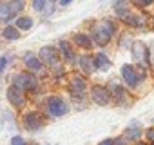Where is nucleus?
<instances>
[{
  "label": "nucleus",
  "mask_w": 154,
  "mask_h": 145,
  "mask_svg": "<svg viewBox=\"0 0 154 145\" xmlns=\"http://www.w3.org/2000/svg\"><path fill=\"white\" fill-rule=\"evenodd\" d=\"M122 76L125 80V84L129 87H136L138 85V80H140V75H138V71L132 67V65H123L122 67Z\"/></svg>",
  "instance_id": "nucleus-4"
},
{
  "label": "nucleus",
  "mask_w": 154,
  "mask_h": 145,
  "mask_svg": "<svg viewBox=\"0 0 154 145\" xmlns=\"http://www.w3.org/2000/svg\"><path fill=\"white\" fill-rule=\"evenodd\" d=\"M140 145H145V143H140Z\"/></svg>",
  "instance_id": "nucleus-31"
},
{
  "label": "nucleus",
  "mask_w": 154,
  "mask_h": 145,
  "mask_svg": "<svg viewBox=\"0 0 154 145\" xmlns=\"http://www.w3.org/2000/svg\"><path fill=\"white\" fill-rule=\"evenodd\" d=\"M40 58H42V62H45L49 65H56L58 63V51L54 47L45 45V47L40 49Z\"/></svg>",
  "instance_id": "nucleus-8"
},
{
  "label": "nucleus",
  "mask_w": 154,
  "mask_h": 145,
  "mask_svg": "<svg viewBox=\"0 0 154 145\" xmlns=\"http://www.w3.org/2000/svg\"><path fill=\"white\" fill-rule=\"evenodd\" d=\"M94 62H96V67H98V69H109V67H111V62H109V58H107L103 53L96 54Z\"/></svg>",
  "instance_id": "nucleus-16"
},
{
  "label": "nucleus",
  "mask_w": 154,
  "mask_h": 145,
  "mask_svg": "<svg viewBox=\"0 0 154 145\" xmlns=\"http://www.w3.org/2000/svg\"><path fill=\"white\" fill-rule=\"evenodd\" d=\"M6 63H8V60H6V58L2 56V58H0V72H2V71L6 69Z\"/></svg>",
  "instance_id": "nucleus-26"
},
{
  "label": "nucleus",
  "mask_w": 154,
  "mask_h": 145,
  "mask_svg": "<svg viewBox=\"0 0 154 145\" xmlns=\"http://www.w3.org/2000/svg\"><path fill=\"white\" fill-rule=\"evenodd\" d=\"M51 2H54V0H51Z\"/></svg>",
  "instance_id": "nucleus-32"
},
{
  "label": "nucleus",
  "mask_w": 154,
  "mask_h": 145,
  "mask_svg": "<svg viewBox=\"0 0 154 145\" xmlns=\"http://www.w3.org/2000/svg\"><path fill=\"white\" fill-rule=\"evenodd\" d=\"M69 2H71V0H62V2H60V4H62V6H67Z\"/></svg>",
  "instance_id": "nucleus-29"
},
{
  "label": "nucleus",
  "mask_w": 154,
  "mask_h": 145,
  "mask_svg": "<svg viewBox=\"0 0 154 145\" xmlns=\"http://www.w3.org/2000/svg\"><path fill=\"white\" fill-rule=\"evenodd\" d=\"M26 65H27L31 71H42V62H40L36 56H33V54H27V56H26Z\"/></svg>",
  "instance_id": "nucleus-14"
},
{
  "label": "nucleus",
  "mask_w": 154,
  "mask_h": 145,
  "mask_svg": "<svg viewBox=\"0 0 154 145\" xmlns=\"http://www.w3.org/2000/svg\"><path fill=\"white\" fill-rule=\"evenodd\" d=\"M100 145H116V141H114V140H105V141H102Z\"/></svg>",
  "instance_id": "nucleus-27"
},
{
  "label": "nucleus",
  "mask_w": 154,
  "mask_h": 145,
  "mask_svg": "<svg viewBox=\"0 0 154 145\" xmlns=\"http://www.w3.org/2000/svg\"><path fill=\"white\" fill-rule=\"evenodd\" d=\"M147 138H149V140H154V129L147 131Z\"/></svg>",
  "instance_id": "nucleus-28"
},
{
  "label": "nucleus",
  "mask_w": 154,
  "mask_h": 145,
  "mask_svg": "<svg viewBox=\"0 0 154 145\" xmlns=\"http://www.w3.org/2000/svg\"><path fill=\"white\" fill-rule=\"evenodd\" d=\"M125 136L131 138V140H138V138H140V129H138V127H136V129H127V131H125Z\"/></svg>",
  "instance_id": "nucleus-22"
},
{
  "label": "nucleus",
  "mask_w": 154,
  "mask_h": 145,
  "mask_svg": "<svg viewBox=\"0 0 154 145\" xmlns=\"http://www.w3.org/2000/svg\"><path fill=\"white\" fill-rule=\"evenodd\" d=\"M47 109H49V113H51L53 116H63V114L69 111L67 103H65L62 98H58V96H51V98L47 100Z\"/></svg>",
  "instance_id": "nucleus-2"
},
{
  "label": "nucleus",
  "mask_w": 154,
  "mask_h": 145,
  "mask_svg": "<svg viewBox=\"0 0 154 145\" xmlns=\"http://www.w3.org/2000/svg\"><path fill=\"white\" fill-rule=\"evenodd\" d=\"M112 33H114V26L109 20H102V22L94 24V27H93V38L98 45H107Z\"/></svg>",
  "instance_id": "nucleus-1"
},
{
  "label": "nucleus",
  "mask_w": 154,
  "mask_h": 145,
  "mask_svg": "<svg viewBox=\"0 0 154 145\" xmlns=\"http://www.w3.org/2000/svg\"><path fill=\"white\" fill-rule=\"evenodd\" d=\"M91 96H93V100H94L98 105H107V103L111 102L109 91H107L105 87H102V85H94L93 91H91Z\"/></svg>",
  "instance_id": "nucleus-5"
},
{
  "label": "nucleus",
  "mask_w": 154,
  "mask_h": 145,
  "mask_svg": "<svg viewBox=\"0 0 154 145\" xmlns=\"http://www.w3.org/2000/svg\"><path fill=\"white\" fill-rule=\"evenodd\" d=\"M8 4H9V9H11L13 15L20 13L24 9V2H22V0H13V2H8Z\"/></svg>",
  "instance_id": "nucleus-19"
},
{
  "label": "nucleus",
  "mask_w": 154,
  "mask_h": 145,
  "mask_svg": "<svg viewBox=\"0 0 154 145\" xmlns=\"http://www.w3.org/2000/svg\"><path fill=\"white\" fill-rule=\"evenodd\" d=\"M17 27H18V29L27 31V29H31V27H33V20H31L29 17H20V18L17 20Z\"/></svg>",
  "instance_id": "nucleus-17"
},
{
  "label": "nucleus",
  "mask_w": 154,
  "mask_h": 145,
  "mask_svg": "<svg viewBox=\"0 0 154 145\" xmlns=\"http://www.w3.org/2000/svg\"><path fill=\"white\" fill-rule=\"evenodd\" d=\"M116 145H127V143H125V141H123V140H120V141H118V143H116Z\"/></svg>",
  "instance_id": "nucleus-30"
},
{
  "label": "nucleus",
  "mask_w": 154,
  "mask_h": 145,
  "mask_svg": "<svg viewBox=\"0 0 154 145\" xmlns=\"http://www.w3.org/2000/svg\"><path fill=\"white\" fill-rule=\"evenodd\" d=\"M134 2H136L138 6H149V4L154 2V0H134Z\"/></svg>",
  "instance_id": "nucleus-25"
},
{
  "label": "nucleus",
  "mask_w": 154,
  "mask_h": 145,
  "mask_svg": "<svg viewBox=\"0 0 154 145\" xmlns=\"http://www.w3.org/2000/svg\"><path fill=\"white\" fill-rule=\"evenodd\" d=\"M24 123H26L27 129L36 131L38 127H42V116H40L38 113H27V114L24 116Z\"/></svg>",
  "instance_id": "nucleus-9"
},
{
  "label": "nucleus",
  "mask_w": 154,
  "mask_h": 145,
  "mask_svg": "<svg viewBox=\"0 0 154 145\" xmlns=\"http://www.w3.org/2000/svg\"><path fill=\"white\" fill-rule=\"evenodd\" d=\"M13 17H15V15L11 13L8 2H6V4H0V20H2V22H8V20L13 18Z\"/></svg>",
  "instance_id": "nucleus-15"
},
{
  "label": "nucleus",
  "mask_w": 154,
  "mask_h": 145,
  "mask_svg": "<svg viewBox=\"0 0 154 145\" xmlns=\"http://www.w3.org/2000/svg\"><path fill=\"white\" fill-rule=\"evenodd\" d=\"M11 145H26V140L22 136H13L11 138Z\"/></svg>",
  "instance_id": "nucleus-24"
},
{
  "label": "nucleus",
  "mask_w": 154,
  "mask_h": 145,
  "mask_svg": "<svg viewBox=\"0 0 154 145\" xmlns=\"http://www.w3.org/2000/svg\"><path fill=\"white\" fill-rule=\"evenodd\" d=\"M132 56H134V60H136L138 63L149 62V51H147V47H145L141 42H134V44H132Z\"/></svg>",
  "instance_id": "nucleus-7"
},
{
  "label": "nucleus",
  "mask_w": 154,
  "mask_h": 145,
  "mask_svg": "<svg viewBox=\"0 0 154 145\" xmlns=\"http://www.w3.org/2000/svg\"><path fill=\"white\" fill-rule=\"evenodd\" d=\"M74 44L84 47V49H91L93 47V42H91V38L87 35H74Z\"/></svg>",
  "instance_id": "nucleus-13"
},
{
  "label": "nucleus",
  "mask_w": 154,
  "mask_h": 145,
  "mask_svg": "<svg viewBox=\"0 0 154 145\" xmlns=\"http://www.w3.org/2000/svg\"><path fill=\"white\" fill-rule=\"evenodd\" d=\"M15 85L20 87L22 91H33L36 87V78L29 72H20V75L15 78Z\"/></svg>",
  "instance_id": "nucleus-3"
},
{
  "label": "nucleus",
  "mask_w": 154,
  "mask_h": 145,
  "mask_svg": "<svg viewBox=\"0 0 154 145\" xmlns=\"http://www.w3.org/2000/svg\"><path fill=\"white\" fill-rule=\"evenodd\" d=\"M111 87H112V94H114L118 100H122V98H123V94H125V93H123V89H122L116 82H112V84H111Z\"/></svg>",
  "instance_id": "nucleus-21"
},
{
  "label": "nucleus",
  "mask_w": 154,
  "mask_h": 145,
  "mask_svg": "<svg viewBox=\"0 0 154 145\" xmlns=\"http://www.w3.org/2000/svg\"><path fill=\"white\" fill-rule=\"evenodd\" d=\"M60 49H62V53L65 54V58H69V60L74 58V54H72V51H71V45H69L67 42H60Z\"/></svg>",
  "instance_id": "nucleus-20"
},
{
  "label": "nucleus",
  "mask_w": 154,
  "mask_h": 145,
  "mask_svg": "<svg viewBox=\"0 0 154 145\" xmlns=\"http://www.w3.org/2000/svg\"><path fill=\"white\" fill-rule=\"evenodd\" d=\"M129 26H134V27H140V26H143L145 24V17L143 15H134V13H125L123 17H122Z\"/></svg>",
  "instance_id": "nucleus-11"
},
{
  "label": "nucleus",
  "mask_w": 154,
  "mask_h": 145,
  "mask_svg": "<svg viewBox=\"0 0 154 145\" xmlns=\"http://www.w3.org/2000/svg\"><path fill=\"white\" fill-rule=\"evenodd\" d=\"M33 8H35L36 11H44V8H45V0H35V2H33Z\"/></svg>",
  "instance_id": "nucleus-23"
},
{
  "label": "nucleus",
  "mask_w": 154,
  "mask_h": 145,
  "mask_svg": "<svg viewBox=\"0 0 154 145\" xmlns=\"http://www.w3.org/2000/svg\"><path fill=\"white\" fill-rule=\"evenodd\" d=\"M85 80L84 78H80V76H74L72 80H71V93L74 94V96H84V93H85Z\"/></svg>",
  "instance_id": "nucleus-10"
},
{
  "label": "nucleus",
  "mask_w": 154,
  "mask_h": 145,
  "mask_svg": "<svg viewBox=\"0 0 154 145\" xmlns=\"http://www.w3.org/2000/svg\"><path fill=\"white\" fill-rule=\"evenodd\" d=\"M80 67L87 72V75H91L94 69H98V67H96L94 58H91V56H82V58H80Z\"/></svg>",
  "instance_id": "nucleus-12"
},
{
  "label": "nucleus",
  "mask_w": 154,
  "mask_h": 145,
  "mask_svg": "<svg viewBox=\"0 0 154 145\" xmlns=\"http://www.w3.org/2000/svg\"><path fill=\"white\" fill-rule=\"evenodd\" d=\"M4 36H6L8 40H18V38H20V33H18L17 27H6V29H4Z\"/></svg>",
  "instance_id": "nucleus-18"
},
{
  "label": "nucleus",
  "mask_w": 154,
  "mask_h": 145,
  "mask_svg": "<svg viewBox=\"0 0 154 145\" xmlns=\"http://www.w3.org/2000/svg\"><path fill=\"white\" fill-rule=\"evenodd\" d=\"M8 98H9V102H11L15 107H22V105L26 103V96H24V91H22L20 87H17V85L9 87V91H8Z\"/></svg>",
  "instance_id": "nucleus-6"
}]
</instances>
